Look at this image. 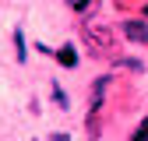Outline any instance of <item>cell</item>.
Segmentation results:
<instances>
[{"mask_svg": "<svg viewBox=\"0 0 148 141\" xmlns=\"http://www.w3.org/2000/svg\"><path fill=\"white\" fill-rule=\"evenodd\" d=\"M120 64L131 67V70H141V60H134V57H120Z\"/></svg>", "mask_w": 148, "mask_h": 141, "instance_id": "52a82bcc", "label": "cell"}, {"mask_svg": "<svg viewBox=\"0 0 148 141\" xmlns=\"http://www.w3.org/2000/svg\"><path fill=\"white\" fill-rule=\"evenodd\" d=\"M53 99H57V106H60V110H71V99H67V92H64L57 81H53Z\"/></svg>", "mask_w": 148, "mask_h": 141, "instance_id": "277c9868", "label": "cell"}, {"mask_svg": "<svg viewBox=\"0 0 148 141\" xmlns=\"http://www.w3.org/2000/svg\"><path fill=\"white\" fill-rule=\"evenodd\" d=\"M120 32L127 42H148V21H123Z\"/></svg>", "mask_w": 148, "mask_h": 141, "instance_id": "7a4b0ae2", "label": "cell"}, {"mask_svg": "<svg viewBox=\"0 0 148 141\" xmlns=\"http://www.w3.org/2000/svg\"><path fill=\"white\" fill-rule=\"evenodd\" d=\"M53 57H57V64H60V67H74V64H78V49H74L71 42H64L57 53H53Z\"/></svg>", "mask_w": 148, "mask_h": 141, "instance_id": "3957f363", "label": "cell"}, {"mask_svg": "<svg viewBox=\"0 0 148 141\" xmlns=\"http://www.w3.org/2000/svg\"><path fill=\"white\" fill-rule=\"evenodd\" d=\"M134 138H141V141H148V120H145V123H141V127L134 131Z\"/></svg>", "mask_w": 148, "mask_h": 141, "instance_id": "ba28073f", "label": "cell"}, {"mask_svg": "<svg viewBox=\"0 0 148 141\" xmlns=\"http://www.w3.org/2000/svg\"><path fill=\"white\" fill-rule=\"evenodd\" d=\"M145 18H148V4H145Z\"/></svg>", "mask_w": 148, "mask_h": 141, "instance_id": "30bf717a", "label": "cell"}, {"mask_svg": "<svg viewBox=\"0 0 148 141\" xmlns=\"http://www.w3.org/2000/svg\"><path fill=\"white\" fill-rule=\"evenodd\" d=\"M85 134H88V138H99V134H102V123H99L95 113H88V131H85Z\"/></svg>", "mask_w": 148, "mask_h": 141, "instance_id": "5b68a950", "label": "cell"}, {"mask_svg": "<svg viewBox=\"0 0 148 141\" xmlns=\"http://www.w3.org/2000/svg\"><path fill=\"white\" fill-rule=\"evenodd\" d=\"M49 141H71V138H67V134H53Z\"/></svg>", "mask_w": 148, "mask_h": 141, "instance_id": "9c48e42d", "label": "cell"}, {"mask_svg": "<svg viewBox=\"0 0 148 141\" xmlns=\"http://www.w3.org/2000/svg\"><path fill=\"white\" fill-rule=\"evenodd\" d=\"M14 53H18V60L25 64V39H21V32L14 28Z\"/></svg>", "mask_w": 148, "mask_h": 141, "instance_id": "8992f818", "label": "cell"}, {"mask_svg": "<svg viewBox=\"0 0 148 141\" xmlns=\"http://www.w3.org/2000/svg\"><path fill=\"white\" fill-rule=\"evenodd\" d=\"M85 46L92 57H102V60H120L116 53V42H113V32H109L106 25H92L85 21Z\"/></svg>", "mask_w": 148, "mask_h": 141, "instance_id": "6da1fadb", "label": "cell"}, {"mask_svg": "<svg viewBox=\"0 0 148 141\" xmlns=\"http://www.w3.org/2000/svg\"><path fill=\"white\" fill-rule=\"evenodd\" d=\"M131 141H141V138H131Z\"/></svg>", "mask_w": 148, "mask_h": 141, "instance_id": "8fae6325", "label": "cell"}]
</instances>
